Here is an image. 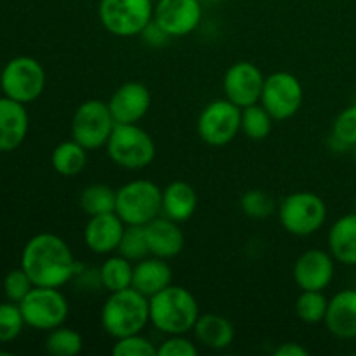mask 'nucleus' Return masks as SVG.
<instances>
[{
    "label": "nucleus",
    "instance_id": "1",
    "mask_svg": "<svg viewBox=\"0 0 356 356\" xmlns=\"http://www.w3.org/2000/svg\"><path fill=\"white\" fill-rule=\"evenodd\" d=\"M21 268L37 287L61 289L75 278L79 264L61 236L44 232L31 236L23 247Z\"/></svg>",
    "mask_w": 356,
    "mask_h": 356
},
{
    "label": "nucleus",
    "instance_id": "2",
    "mask_svg": "<svg viewBox=\"0 0 356 356\" xmlns=\"http://www.w3.org/2000/svg\"><path fill=\"white\" fill-rule=\"evenodd\" d=\"M198 316L197 299L186 287L170 284L149 298V323L165 336L191 332Z\"/></svg>",
    "mask_w": 356,
    "mask_h": 356
},
{
    "label": "nucleus",
    "instance_id": "3",
    "mask_svg": "<svg viewBox=\"0 0 356 356\" xmlns=\"http://www.w3.org/2000/svg\"><path fill=\"white\" fill-rule=\"evenodd\" d=\"M149 323V298L134 287L110 292L101 308V327L113 339L141 334Z\"/></svg>",
    "mask_w": 356,
    "mask_h": 356
},
{
    "label": "nucleus",
    "instance_id": "4",
    "mask_svg": "<svg viewBox=\"0 0 356 356\" xmlns=\"http://www.w3.org/2000/svg\"><path fill=\"white\" fill-rule=\"evenodd\" d=\"M104 148L115 165L127 170H141L152 165L156 155L155 141L139 124L115 125Z\"/></svg>",
    "mask_w": 356,
    "mask_h": 356
},
{
    "label": "nucleus",
    "instance_id": "5",
    "mask_svg": "<svg viewBox=\"0 0 356 356\" xmlns=\"http://www.w3.org/2000/svg\"><path fill=\"white\" fill-rule=\"evenodd\" d=\"M115 212L127 226H146L162 216V188L149 179H134L117 190Z\"/></svg>",
    "mask_w": 356,
    "mask_h": 356
},
{
    "label": "nucleus",
    "instance_id": "6",
    "mask_svg": "<svg viewBox=\"0 0 356 356\" xmlns=\"http://www.w3.org/2000/svg\"><path fill=\"white\" fill-rule=\"evenodd\" d=\"M278 219L287 233L294 236H312L325 225L327 205L313 191H296L278 205Z\"/></svg>",
    "mask_w": 356,
    "mask_h": 356
},
{
    "label": "nucleus",
    "instance_id": "7",
    "mask_svg": "<svg viewBox=\"0 0 356 356\" xmlns=\"http://www.w3.org/2000/svg\"><path fill=\"white\" fill-rule=\"evenodd\" d=\"M153 0H99L97 16L115 37H136L153 19Z\"/></svg>",
    "mask_w": 356,
    "mask_h": 356
},
{
    "label": "nucleus",
    "instance_id": "8",
    "mask_svg": "<svg viewBox=\"0 0 356 356\" xmlns=\"http://www.w3.org/2000/svg\"><path fill=\"white\" fill-rule=\"evenodd\" d=\"M19 305L24 323L35 330H49L65 325L70 315V305L65 294L54 287L35 285Z\"/></svg>",
    "mask_w": 356,
    "mask_h": 356
},
{
    "label": "nucleus",
    "instance_id": "9",
    "mask_svg": "<svg viewBox=\"0 0 356 356\" xmlns=\"http://www.w3.org/2000/svg\"><path fill=\"white\" fill-rule=\"evenodd\" d=\"M115 120L108 103L89 99L79 104L72 118V139L82 145L87 152L104 148L115 129Z\"/></svg>",
    "mask_w": 356,
    "mask_h": 356
},
{
    "label": "nucleus",
    "instance_id": "10",
    "mask_svg": "<svg viewBox=\"0 0 356 356\" xmlns=\"http://www.w3.org/2000/svg\"><path fill=\"white\" fill-rule=\"evenodd\" d=\"M45 70L30 56H17L3 66L0 73V87L3 96L28 104L42 96L45 89Z\"/></svg>",
    "mask_w": 356,
    "mask_h": 356
},
{
    "label": "nucleus",
    "instance_id": "11",
    "mask_svg": "<svg viewBox=\"0 0 356 356\" xmlns=\"http://www.w3.org/2000/svg\"><path fill=\"white\" fill-rule=\"evenodd\" d=\"M242 124V108L232 101H211L202 110L197 120V132L202 141L209 146H226L236 138Z\"/></svg>",
    "mask_w": 356,
    "mask_h": 356
},
{
    "label": "nucleus",
    "instance_id": "12",
    "mask_svg": "<svg viewBox=\"0 0 356 356\" xmlns=\"http://www.w3.org/2000/svg\"><path fill=\"white\" fill-rule=\"evenodd\" d=\"M305 90L296 75L289 72H275L264 79L261 101L275 122H284L294 117L302 106Z\"/></svg>",
    "mask_w": 356,
    "mask_h": 356
},
{
    "label": "nucleus",
    "instance_id": "13",
    "mask_svg": "<svg viewBox=\"0 0 356 356\" xmlns=\"http://www.w3.org/2000/svg\"><path fill=\"white\" fill-rule=\"evenodd\" d=\"M264 79L261 68L250 61H238L229 66L222 79L225 97L238 108L259 103Z\"/></svg>",
    "mask_w": 356,
    "mask_h": 356
},
{
    "label": "nucleus",
    "instance_id": "14",
    "mask_svg": "<svg viewBox=\"0 0 356 356\" xmlns=\"http://www.w3.org/2000/svg\"><path fill=\"white\" fill-rule=\"evenodd\" d=\"M202 14V0H156L153 21L172 38L186 37L197 30Z\"/></svg>",
    "mask_w": 356,
    "mask_h": 356
},
{
    "label": "nucleus",
    "instance_id": "15",
    "mask_svg": "<svg viewBox=\"0 0 356 356\" xmlns=\"http://www.w3.org/2000/svg\"><path fill=\"white\" fill-rule=\"evenodd\" d=\"M336 259L322 249H309L296 259L294 282L301 291H325L334 280Z\"/></svg>",
    "mask_w": 356,
    "mask_h": 356
},
{
    "label": "nucleus",
    "instance_id": "16",
    "mask_svg": "<svg viewBox=\"0 0 356 356\" xmlns=\"http://www.w3.org/2000/svg\"><path fill=\"white\" fill-rule=\"evenodd\" d=\"M108 106L115 124H139L152 108V92L141 82H125L111 94Z\"/></svg>",
    "mask_w": 356,
    "mask_h": 356
},
{
    "label": "nucleus",
    "instance_id": "17",
    "mask_svg": "<svg viewBox=\"0 0 356 356\" xmlns=\"http://www.w3.org/2000/svg\"><path fill=\"white\" fill-rule=\"evenodd\" d=\"M125 226L127 225L118 218L117 212L90 216L83 228V242L92 254L110 256L118 250Z\"/></svg>",
    "mask_w": 356,
    "mask_h": 356
},
{
    "label": "nucleus",
    "instance_id": "18",
    "mask_svg": "<svg viewBox=\"0 0 356 356\" xmlns=\"http://www.w3.org/2000/svg\"><path fill=\"white\" fill-rule=\"evenodd\" d=\"M30 129L26 106L10 97H0V152L9 153L24 143Z\"/></svg>",
    "mask_w": 356,
    "mask_h": 356
},
{
    "label": "nucleus",
    "instance_id": "19",
    "mask_svg": "<svg viewBox=\"0 0 356 356\" xmlns=\"http://www.w3.org/2000/svg\"><path fill=\"white\" fill-rule=\"evenodd\" d=\"M146 240H148L149 256L162 257V259H172L179 256L184 249V233L179 222L159 216L152 222L145 226Z\"/></svg>",
    "mask_w": 356,
    "mask_h": 356
},
{
    "label": "nucleus",
    "instance_id": "20",
    "mask_svg": "<svg viewBox=\"0 0 356 356\" xmlns=\"http://www.w3.org/2000/svg\"><path fill=\"white\" fill-rule=\"evenodd\" d=\"M323 323L337 339H356V289H344L329 299Z\"/></svg>",
    "mask_w": 356,
    "mask_h": 356
},
{
    "label": "nucleus",
    "instance_id": "21",
    "mask_svg": "<svg viewBox=\"0 0 356 356\" xmlns=\"http://www.w3.org/2000/svg\"><path fill=\"white\" fill-rule=\"evenodd\" d=\"M170 284H172V268L167 263V259L148 256L134 263L132 287L146 298L159 294Z\"/></svg>",
    "mask_w": 356,
    "mask_h": 356
},
{
    "label": "nucleus",
    "instance_id": "22",
    "mask_svg": "<svg viewBox=\"0 0 356 356\" xmlns=\"http://www.w3.org/2000/svg\"><path fill=\"white\" fill-rule=\"evenodd\" d=\"M197 207V191L186 181H172L162 188V216L165 218L181 225L193 218Z\"/></svg>",
    "mask_w": 356,
    "mask_h": 356
},
{
    "label": "nucleus",
    "instance_id": "23",
    "mask_svg": "<svg viewBox=\"0 0 356 356\" xmlns=\"http://www.w3.org/2000/svg\"><path fill=\"white\" fill-rule=\"evenodd\" d=\"M195 339L202 346L214 351H222L229 348L235 341V327L226 316L218 313H205L198 316L193 327Z\"/></svg>",
    "mask_w": 356,
    "mask_h": 356
},
{
    "label": "nucleus",
    "instance_id": "24",
    "mask_svg": "<svg viewBox=\"0 0 356 356\" xmlns=\"http://www.w3.org/2000/svg\"><path fill=\"white\" fill-rule=\"evenodd\" d=\"M327 242L336 263L356 266V212L341 216L334 222Z\"/></svg>",
    "mask_w": 356,
    "mask_h": 356
},
{
    "label": "nucleus",
    "instance_id": "25",
    "mask_svg": "<svg viewBox=\"0 0 356 356\" xmlns=\"http://www.w3.org/2000/svg\"><path fill=\"white\" fill-rule=\"evenodd\" d=\"M87 149L82 145L70 139V141L59 143L51 155V163L59 176L75 177L86 169L87 165Z\"/></svg>",
    "mask_w": 356,
    "mask_h": 356
},
{
    "label": "nucleus",
    "instance_id": "26",
    "mask_svg": "<svg viewBox=\"0 0 356 356\" xmlns=\"http://www.w3.org/2000/svg\"><path fill=\"white\" fill-rule=\"evenodd\" d=\"M132 273H134L132 261L120 254L108 256L99 266L101 287L108 292H118L132 287Z\"/></svg>",
    "mask_w": 356,
    "mask_h": 356
},
{
    "label": "nucleus",
    "instance_id": "27",
    "mask_svg": "<svg viewBox=\"0 0 356 356\" xmlns=\"http://www.w3.org/2000/svg\"><path fill=\"white\" fill-rule=\"evenodd\" d=\"M80 209L87 216L106 214V212H115V204H117V190L103 183L89 184L86 190L80 193L79 198Z\"/></svg>",
    "mask_w": 356,
    "mask_h": 356
},
{
    "label": "nucleus",
    "instance_id": "28",
    "mask_svg": "<svg viewBox=\"0 0 356 356\" xmlns=\"http://www.w3.org/2000/svg\"><path fill=\"white\" fill-rule=\"evenodd\" d=\"M273 117L268 113L266 108L261 103L252 104V106L242 108V124L240 131L252 141H263L271 134L273 129Z\"/></svg>",
    "mask_w": 356,
    "mask_h": 356
},
{
    "label": "nucleus",
    "instance_id": "29",
    "mask_svg": "<svg viewBox=\"0 0 356 356\" xmlns=\"http://www.w3.org/2000/svg\"><path fill=\"white\" fill-rule=\"evenodd\" d=\"M83 339L80 332L70 327H56L49 330V336L45 339V350L52 356H76L82 351Z\"/></svg>",
    "mask_w": 356,
    "mask_h": 356
},
{
    "label": "nucleus",
    "instance_id": "30",
    "mask_svg": "<svg viewBox=\"0 0 356 356\" xmlns=\"http://www.w3.org/2000/svg\"><path fill=\"white\" fill-rule=\"evenodd\" d=\"M329 299L323 291H301L296 301V315L305 323H320L325 320Z\"/></svg>",
    "mask_w": 356,
    "mask_h": 356
},
{
    "label": "nucleus",
    "instance_id": "31",
    "mask_svg": "<svg viewBox=\"0 0 356 356\" xmlns=\"http://www.w3.org/2000/svg\"><path fill=\"white\" fill-rule=\"evenodd\" d=\"M120 256L127 257L132 263L145 259L149 256L148 240H146L145 226H125L124 236L117 250Z\"/></svg>",
    "mask_w": 356,
    "mask_h": 356
},
{
    "label": "nucleus",
    "instance_id": "32",
    "mask_svg": "<svg viewBox=\"0 0 356 356\" xmlns=\"http://www.w3.org/2000/svg\"><path fill=\"white\" fill-rule=\"evenodd\" d=\"M240 207H242L243 214L254 221H263V219L271 218L277 212L275 200L263 190L245 191L242 200H240Z\"/></svg>",
    "mask_w": 356,
    "mask_h": 356
},
{
    "label": "nucleus",
    "instance_id": "33",
    "mask_svg": "<svg viewBox=\"0 0 356 356\" xmlns=\"http://www.w3.org/2000/svg\"><path fill=\"white\" fill-rule=\"evenodd\" d=\"M26 325L17 302H2L0 305V343H13Z\"/></svg>",
    "mask_w": 356,
    "mask_h": 356
},
{
    "label": "nucleus",
    "instance_id": "34",
    "mask_svg": "<svg viewBox=\"0 0 356 356\" xmlns=\"http://www.w3.org/2000/svg\"><path fill=\"white\" fill-rule=\"evenodd\" d=\"M111 353L115 356H156V346L143 334L115 339Z\"/></svg>",
    "mask_w": 356,
    "mask_h": 356
},
{
    "label": "nucleus",
    "instance_id": "35",
    "mask_svg": "<svg viewBox=\"0 0 356 356\" xmlns=\"http://www.w3.org/2000/svg\"><path fill=\"white\" fill-rule=\"evenodd\" d=\"M35 287V284L31 282V278L28 277L26 271L23 268H17V270L9 271L3 278V294L9 301L13 302H21L26 298L28 292Z\"/></svg>",
    "mask_w": 356,
    "mask_h": 356
},
{
    "label": "nucleus",
    "instance_id": "36",
    "mask_svg": "<svg viewBox=\"0 0 356 356\" xmlns=\"http://www.w3.org/2000/svg\"><path fill=\"white\" fill-rule=\"evenodd\" d=\"M332 136L343 141L348 148L356 146V104L346 108L336 117L332 124Z\"/></svg>",
    "mask_w": 356,
    "mask_h": 356
},
{
    "label": "nucleus",
    "instance_id": "37",
    "mask_svg": "<svg viewBox=\"0 0 356 356\" xmlns=\"http://www.w3.org/2000/svg\"><path fill=\"white\" fill-rule=\"evenodd\" d=\"M198 348L191 339H188L186 334H177V336H167L162 343L156 346V356H197Z\"/></svg>",
    "mask_w": 356,
    "mask_h": 356
},
{
    "label": "nucleus",
    "instance_id": "38",
    "mask_svg": "<svg viewBox=\"0 0 356 356\" xmlns=\"http://www.w3.org/2000/svg\"><path fill=\"white\" fill-rule=\"evenodd\" d=\"M141 38L146 45H149V47H162V45H165L172 37H170L160 24H156L155 21L152 19L146 24L145 30L141 31Z\"/></svg>",
    "mask_w": 356,
    "mask_h": 356
},
{
    "label": "nucleus",
    "instance_id": "39",
    "mask_svg": "<svg viewBox=\"0 0 356 356\" xmlns=\"http://www.w3.org/2000/svg\"><path fill=\"white\" fill-rule=\"evenodd\" d=\"M277 356H309V351L299 343H284L275 350Z\"/></svg>",
    "mask_w": 356,
    "mask_h": 356
},
{
    "label": "nucleus",
    "instance_id": "40",
    "mask_svg": "<svg viewBox=\"0 0 356 356\" xmlns=\"http://www.w3.org/2000/svg\"><path fill=\"white\" fill-rule=\"evenodd\" d=\"M353 160H355V165H356V146L353 148Z\"/></svg>",
    "mask_w": 356,
    "mask_h": 356
},
{
    "label": "nucleus",
    "instance_id": "41",
    "mask_svg": "<svg viewBox=\"0 0 356 356\" xmlns=\"http://www.w3.org/2000/svg\"><path fill=\"white\" fill-rule=\"evenodd\" d=\"M353 205H355V212H356V195H355V200H353Z\"/></svg>",
    "mask_w": 356,
    "mask_h": 356
}]
</instances>
